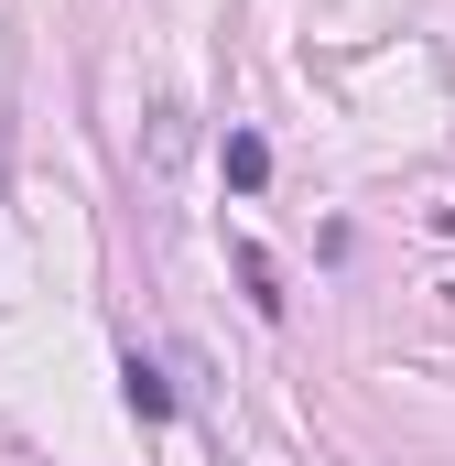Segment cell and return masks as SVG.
Segmentation results:
<instances>
[{
  "mask_svg": "<svg viewBox=\"0 0 455 466\" xmlns=\"http://www.w3.org/2000/svg\"><path fill=\"white\" fill-rule=\"evenodd\" d=\"M119 401H130V423H174V380H163L152 358H130V369H119Z\"/></svg>",
  "mask_w": 455,
  "mask_h": 466,
  "instance_id": "cell-2",
  "label": "cell"
},
{
  "mask_svg": "<svg viewBox=\"0 0 455 466\" xmlns=\"http://www.w3.org/2000/svg\"><path fill=\"white\" fill-rule=\"evenodd\" d=\"M228 260H238V293H249V304H260V315H282V304H293V293H282V271H271V249H260V238H238V249H228Z\"/></svg>",
  "mask_w": 455,
  "mask_h": 466,
  "instance_id": "cell-3",
  "label": "cell"
},
{
  "mask_svg": "<svg viewBox=\"0 0 455 466\" xmlns=\"http://www.w3.org/2000/svg\"><path fill=\"white\" fill-rule=\"evenodd\" d=\"M217 174H228V196H260V185H271V141H260V130H228Z\"/></svg>",
  "mask_w": 455,
  "mask_h": 466,
  "instance_id": "cell-1",
  "label": "cell"
}]
</instances>
